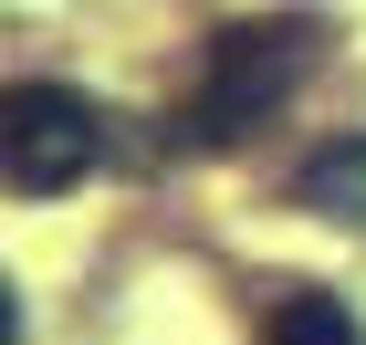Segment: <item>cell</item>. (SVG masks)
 <instances>
[{
	"mask_svg": "<svg viewBox=\"0 0 366 345\" xmlns=\"http://www.w3.org/2000/svg\"><path fill=\"white\" fill-rule=\"evenodd\" d=\"M314 74V21L304 11H272V21H220L209 42H199V84L189 105L168 115V146H189V157H209V146L252 136L262 115L293 105V84Z\"/></svg>",
	"mask_w": 366,
	"mask_h": 345,
	"instance_id": "cell-1",
	"label": "cell"
},
{
	"mask_svg": "<svg viewBox=\"0 0 366 345\" xmlns=\"http://www.w3.org/2000/svg\"><path fill=\"white\" fill-rule=\"evenodd\" d=\"M94 157H105L94 94H74V84H11V94H0V178H11L21 199L74 189Z\"/></svg>",
	"mask_w": 366,
	"mask_h": 345,
	"instance_id": "cell-2",
	"label": "cell"
},
{
	"mask_svg": "<svg viewBox=\"0 0 366 345\" xmlns=\"http://www.w3.org/2000/svg\"><path fill=\"white\" fill-rule=\"evenodd\" d=\"M293 199L325 209V220H345V230H366V126H356V136H335V146H314L304 178H293Z\"/></svg>",
	"mask_w": 366,
	"mask_h": 345,
	"instance_id": "cell-3",
	"label": "cell"
},
{
	"mask_svg": "<svg viewBox=\"0 0 366 345\" xmlns=\"http://www.w3.org/2000/svg\"><path fill=\"white\" fill-rule=\"evenodd\" d=\"M262 345H366V335H356V314H345L335 293H282Z\"/></svg>",
	"mask_w": 366,
	"mask_h": 345,
	"instance_id": "cell-4",
	"label": "cell"
}]
</instances>
